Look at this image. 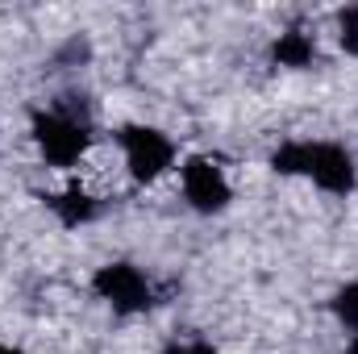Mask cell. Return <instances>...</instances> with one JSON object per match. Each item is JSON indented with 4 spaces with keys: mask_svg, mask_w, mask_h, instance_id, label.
I'll return each instance as SVG.
<instances>
[{
    "mask_svg": "<svg viewBox=\"0 0 358 354\" xmlns=\"http://www.w3.org/2000/svg\"><path fill=\"white\" fill-rule=\"evenodd\" d=\"M29 138L46 167L71 171L96 142V104L88 92L63 88L55 100L29 108Z\"/></svg>",
    "mask_w": 358,
    "mask_h": 354,
    "instance_id": "obj_1",
    "label": "cell"
},
{
    "mask_svg": "<svg viewBox=\"0 0 358 354\" xmlns=\"http://www.w3.org/2000/svg\"><path fill=\"white\" fill-rule=\"evenodd\" d=\"M267 167L275 176H300L313 179L325 196H355L358 187V159L350 146L329 142V138H287L271 150Z\"/></svg>",
    "mask_w": 358,
    "mask_h": 354,
    "instance_id": "obj_2",
    "label": "cell"
},
{
    "mask_svg": "<svg viewBox=\"0 0 358 354\" xmlns=\"http://www.w3.org/2000/svg\"><path fill=\"white\" fill-rule=\"evenodd\" d=\"M113 142L121 146L125 171H129V179H134L138 187L163 179L171 167H176V159H179L171 134H163L159 125H138V121L117 125V129H113Z\"/></svg>",
    "mask_w": 358,
    "mask_h": 354,
    "instance_id": "obj_3",
    "label": "cell"
},
{
    "mask_svg": "<svg viewBox=\"0 0 358 354\" xmlns=\"http://www.w3.org/2000/svg\"><path fill=\"white\" fill-rule=\"evenodd\" d=\"M92 292L117 313V317H142L159 304V288L155 279L134 263H104L92 271Z\"/></svg>",
    "mask_w": 358,
    "mask_h": 354,
    "instance_id": "obj_4",
    "label": "cell"
},
{
    "mask_svg": "<svg viewBox=\"0 0 358 354\" xmlns=\"http://www.w3.org/2000/svg\"><path fill=\"white\" fill-rule=\"evenodd\" d=\"M179 187H183L187 208L200 217H217L234 204V183L225 176V167L204 155H192L179 163Z\"/></svg>",
    "mask_w": 358,
    "mask_h": 354,
    "instance_id": "obj_5",
    "label": "cell"
},
{
    "mask_svg": "<svg viewBox=\"0 0 358 354\" xmlns=\"http://www.w3.org/2000/svg\"><path fill=\"white\" fill-rule=\"evenodd\" d=\"M50 213H55V221L63 225V229H84L92 221H100L104 217V200L100 196H92L88 187H63V192H42L38 196Z\"/></svg>",
    "mask_w": 358,
    "mask_h": 354,
    "instance_id": "obj_6",
    "label": "cell"
},
{
    "mask_svg": "<svg viewBox=\"0 0 358 354\" xmlns=\"http://www.w3.org/2000/svg\"><path fill=\"white\" fill-rule=\"evenodd\" d=\"M267 55H271V67H283V71H308L313 63H321V55H317V38L304 34L300 25L275 34V42H271Z\"/></svg>",
    "mask_w": 358,
    "mask_h": 354,
    "instance_id": "obj_7",
    "label": "cell"
},
{
    "mask_svg": "<svg viewBox=\"0 0 358 354\" xmlns=\"http://www.w3.org/2000/svg\"><path fill=\"white\" fill-rule=\"evenodd\" d=\"M329 313H334V321H338L350 338H358V279L342 283V288L329 296Z\"/></svg>",
    "mask_w": 358,
    "mask_h": 354,
    "instance_id": "obj_8",
    "label": "cell"
},
{
    "mask_svg": "<svg viewBox=\"0 0 358 354\" xmlns=\"http://www.w3.org/2000/svg\"><path fill=\"white\" fill-rule=\"evenodd\" d=\"M334 34H338L342 55L358 59V4H342V8L334 13Z\"/></svg>",
    "mask_w": 358,
    "mask_h": 354,
    "instance_id": "obj_9",
    "label": "cell"
},
{
    "mask_svg": "<svg viewBox=\"0 0 358 354\" xmlns=\"http://www.w3.org/2000/svg\"><path fill=\"white\" fill-rule=\"evenodd\" d=\"M92 59V42L84 34H76V38H67L59 50H55V67H84Z\"/></svg>",
    "mask_w": 358,
    "mask_h": 354,
    "instance_id": "obj_10",
    "label": "cell"
},
{
    "mask_svg": "<svg viewBox=\"0 0 358 354\" xmlns=\"http://www.w3.org/2000/svg\"><path fill=\"white\" fill-rule=\"evenodd\" d=\"M159 354H221L208 338H171Z\"/></svg>",
    "mask_w": 358,
    "mask_h": 354,
    "instance_id": "obj_11",
    "label": "cell"
},
{
    "mask_svg": "<svg viewBox=\"0 0 358 354\" xmlns=\"http://www.w3.org/2000/svg\"><path fill=\"white\" fill-rule=\"evenodd\" d=\"M0 354H25L21 346H13V342H0Z\"/></svg>",
    "mask_w": 358,
    "mask_h": 354,
    "instance_id": "obj_12",
    "label": "cell"
},
{
    "mask_svg": "<svg viewBox=\"0 0 358 354\" xmlns=\"http://www.w3.org/2000/svg\"><path fill=\"white\" fill-rule=\"evenodd\" d=\"M346 354H358V338H350V342H346Z\"/></svg>",
    "mask_w": 358,
    "mask_h": 354,
    "instance_id": "obj_13",
    "label": "cell"
}]
</instances>
